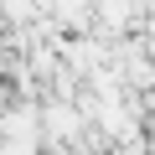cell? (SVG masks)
<instances>
[{
	"mask_svg": "<svg viewBox=\"0 0 155 155\" xmlns=\"http://www.w3.org/2000/svg\"><path fill=\"white\" fill-rule=\"evenodd\" d=\"M93 31L104 41H114L124 31H145V16L129 5V0H93Z\"/></svg>",
	"mask_w": 155,
	"mask_h": 155,
	"instance_id": "1",
	"label": "cell"
}]
</instances>
